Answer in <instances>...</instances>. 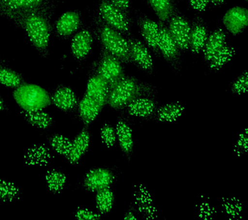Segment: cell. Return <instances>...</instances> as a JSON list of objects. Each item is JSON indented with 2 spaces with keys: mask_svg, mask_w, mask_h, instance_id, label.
Returning a JSON list of instances; mask_svg holds the SVG:
<instances>
[{
  "mask_svg": "<svg viewBox=\"0 0 248 220\" xmlns=\"http://www.w3.org/2000/svg\"><path fill=\"white\" fill-rule=\"evenodd\" d=\"M56 7L57 1L33 10L7 15L4 18L24 30L33 47L41 56L46 58L49 55L51 19Z\"/></svg>",
  "mask_w": 248,
  "mask_h": 220,
  "instance_id": "1",
  "label": "cell"
},
{
  "mask_svg": "<svg viewBox=\"0 0 248 220\" xmlns=\"http://www.w3.org/2000/svg\"><path fill=\"white\" fill-rule=\"evenodd\" d=\"M156 87L133 76H124L110 88L108 105L116 111H122L131 102L141 96L156 97Z\"/></svg>",
  "mask_w": 248,
  "mask_h": 220,
  "instance_id": "2",
  "label": "cell"
},
{
  "mask_svg": "<svg viewBox=\"0 0 248 220\" xmlns=\"http://www.w3.org/2000/svg\"><path fill=\"white\" fill-rule=\"evenodd\" d=\"M95 33L102 47L122 63H131L129 42L123 34L108 26L98 16L94 18Z\"/></svg>",
  "mask_w": 248,
  "mask_h": 220,
  "instance_id": "3",
  "label": "cell"
},
{
  "mask_svg": "<svg viewBox=\"0 0 248 220\" xmlns=\"http://www.w3.org/2000/svg\"><path fill=\"white\" fill-rule=\"evenodd\" d=\"M13 97L21 109H43L51 104L50 96L44 88L24 83L13 92Z\"/></svg>",
  "mask_w": 248,
  "mask_h": 220,
  "instance_id": "4",
  "label": "cell"
},
{
  "mask_svg": "<svg viewBox=\"0 0 248 220\" xmlns=\"http://www.w3.org/2000/svg\"><path fill=\"white\" fill-rule=\"evenodd\" d=\"M123 64L117 58L102 47L98 60L93 65L91 71L104 79L110 88L125 76Z\"/></svg>",
  "mask_w": 248,
  "mask_h": 220,
  "instance_id": "5",
  "label": "cell"
},
{
  "mask_svg": "<svg viewBox=\"0 0 248 220\" xmlns=\"http://www.w3.org/2000/svg\"><path fill=\"white\" fill-rule=\"evenodd\" d=\"M98 15L105 23L126 36L131 35V22L129 16L108 0H102L98 5Z\"/></svg>",
  "mask_w": 248,
  "mask_h": 220,
  "instance_id": "6",
  "label": "cell"
},
{
  "mask_svg": "<svg viewBox=\"0 0 248 220\" xmlns=\"http://www.w3.org/2000/svg\"><path fill=\"white\" fill-rule=\"evenodd\" d=\"M158 24L160 26L159 53L175 72H180L182 69L180 49L170 36L168 27L165 26L164 22H159Z\"/></svg>",
  "mask_w": 248,
  "mask_h": 220,
  "instance_id": "7",
  "label": "cell"
},
{
  "mask_svg": "<svg viewBox=\"0 0 248 220\" xmlns=\"http://www.w3.org/2000/svg\"><path fill=\"white\" fill-rule=\"evenodd\" d=\"M127 39L129 42L131 62L146 74H153L155 70L154 62L148 48L143 42L131 35L128 36Z\"/></svg>",
  "mask_w": 248,
  "mask_h": 220,
  "instance_id": "8",
  "label": "cell"
},
{
  "mask_svg": "<svg viewBox=\"0 0 248 220\" xmlns=\"http://www.w3.org/2000/svg\"><path fill=\"white\" fill-rule=\"evenodd\" d=\"M116 178L115 173L107 168H94L85 176L83 185L85 190L97 192L110 188Z\"/></svg>",
  "mask_w": 248,
  "mask_h": 220,
  "instance_id": "9",
  "label": "cell"
},
{
  "mask_svg": "<svg viewBox=\"0 0 248 220\" xmlns=\"http://www.w3.org/2000/svg\"><path fill=\"white\" fill-rule=\"evenodd\" d=\"M168 29L180 51L189 49L191 26L186 18L175 13L168 21Z\"/></svg>",
  "mask_w": 248,
  "mask_h": 220,
  "instance_id": "10",
  "label": "cell"
},
{
  "mask_svg": "<svg viewBox=\"0 0 248 220\" xmlns=\"http://www.w3.org/2000/svg\"><path fill=\"white\" fill-rule=\"evenodd\" d=\"M158 102L154 96H141L134 100L124 111L130 117H138L145 121L153 120Z\"/></svg>",
  "mask_w": 248,
  "mask_h": 220,
  "instance_id": "11",
  "label": "cell"
},
{
  "mask_svg": "<svg viewBox=\"0 0 248 220\" xmlns=\"http://www.w3.org/2000/svg\"><path fill=\"white\" fill-rule=\"evenodd\" d=\"M222 23L225 28L232 35L242 33L248 25V9L240 6L232 7L225 13Z\"/></svg>",
  "mask_w": 248,
  "mask_h": 220,
  "instance_id": "12",
  "label": "cell"
},
{
  "mask_svg": "<svg viewBox=\"0 0 248 220\" xmlns=\"http://www.w3.org/2000/svg\"><path fill=\"white\" fill-rule=\"evenodd\" d=\"M81 24V15L79 11H67L56 21L54 25V31L60 38H69L77 32Z\"/></svg>",
  "mask_w": 248,
  "mask_h": 220,
  "instance_id": "13",
  "label": "cell"
},
{
  "mask_svg": "<svg viewBox=\"0 0 248 220\" xmlns=\"http://www.w3.org/2000/svg\"><path fill=\"white\" fill-rule=\"evenodd\" d=\"M137 24L140 33L147 45L156 55L160 54L158 51V42L160 37V26L158 23L143 15H140L138 18Z\"/></svg>",
  "mask_w": 248,
  "mask_h": 220,
  "instance_id": "14",
  "label": "cell"
},
{
  "mask_svg": "<svg viewBox=\"0 0 248 220\" xmlns=\"http://www.w3.org/2000/svg\"><path fill=\"white\" fill-rule=\"evenodd\" d=\"M58 0H0V16L25 12L55 2Z\"/></svg>",
  "mask_w": 248,
  "mask_h": 220,
  "instance_id": "15",
  "label": "cell"
},
{
  "mask_svg": "<svg viewBox=\"0 0 248 220\" xmlns=\"http://www.w3.org/2000/svg\"><path fill=\"white\" fill-rule=\"evenodd\" d=\"M116 139L120 145L122 153L125 155L127 161L131 160L135 148V141L133 130L127 120L120 117L116 125Z\"/></svg>",
  "mask_w": 248,
  "mask_h": 220,
  "instance_id": "16",
  "label": "cell"
},
{
  "mask_svg": "<svg viewBox=\"0 0 248 220\" xmlns=\"http://www.w3.org/2000/svg\"><path fill=\"white\" fill-rule=\"evenodd\" d=\"M110 88L108 83L100 76L91 71L87 82L85 95L98 102L102 107L108 103Z\"/></svg>",
  "mask_w": 248,
  "mask_h": 220,
  "instance_id": "17",
  "label": "cell"
},
{
  "mask_svg": "<svg viewBox=\"0 0 248 220\" xmlns=\"http://www.w3.org/2000/svg\"><path fill=\"white\" fill-rule=\"evenodd\" d=\"M93 45L92 32L88 29H83L76 32L71 43L72 55L77 60H83L90 53Z\"/></svg>",
  "mask_w": 248,
  "mask_h": 220,
  "instance_id": "18",
  "label": "cell"
},
{
  "mask_svg": "<svg viewBox=\"0 0 248 220\" xmlns=\"http://www.w3.org/2000/svg\"><path fill=\"white\" fill-rule=\"evenodd\" d=\"M51 103L62 111L71 112L74 111L78 105L77 95L69 87L58 86L52 96Z\"/></svg>",
  "mask_w": 248,
  "mask_h": 220,
  "instance_id": "19",
  "label": "cell"
},
{
  "mask_svg": "<svg viewBox=\"0 0 248 220\" xmlns=\"http://www.w3.org/2000/svg\"><path fill=\"white\" fill-rule=\"evenodd\" d=\"M90 144V132L85 127L72 141L71 150L67 156V161L71 164H77L86 153Z\"/></svg>",
  "mask_w": 248,
  "mask_h": 220,
  "instance_id": "20",
  "label": "cell"
},
{
  "mask_svg": "<svg viewBox=\"0 0 248 220\" xmlns=\"http://www.w3.org/2000/svg\"><path fill=\"white\" fill-rule=\"evenodd\" d=\"M50 149L46 145L36 144L25 152L23 160L25 164L31 166H46L52 159Z\"/></svg>",
  "mask_w": 248,
  "mask_h": 220,
  "instance_id": "21",
  "label": "cell"
},
{
  "mask_svg": "<svg viewBox=\"0 0 248 220\" xmlns=\"http://www.w3.org/2000/svg\"><path fill=\"white\" fill-rule=\"evenodd\" d=\"M186 108L179 102H170L158 106L153 121L160 123H172L185 113Z\"/></svg>",
  "mask_w": 248,
  "mask_h": 220,
  "instance_id": "22",
  "label": "cell"
},
{
  "mask_svg": "<svg viewBox=\"0 0 248 220\" xmlns=\"http://www.w3.org/2000/svg\"><path fill=\"white\" fill-rule=\"evenodd\" d=\"M208 37L206 26L201 19H196L191 26L190 34L189 49L195 55L202 51L203 47Z\"/></svg>",
  "mask_w": 248,
  "mask_h": 220,
  "instance_id": "23",
  "label": "cell"
},
{
  "mask_svg": "<svg viewBox=\"0 0 248 220\" xmlns=\"http://www.w3.org/2000/svg\"><path fill=\"white\" fill-rule=\"evenodd\" d=\"M78 109L81 121L85 125H89L98 117L103 107L98 102L84 94L78 105Z\"/></svg>",
  "mask_w": 248,
  "mask_h": 220,
  "instance_id": "24",
  "label": "cell"
},
{
  "mask_svg": "<svg viewBox=\"0 0 248 220\" xmlns=\"http://www.w3.org/2000/svg\"><path fill=\"white\" fill-rule=\"evenodd\" d=\"M226 34L222 29H218L208 36L202 49L205 61L208 63L213 56L226 45Z\"/></svg>",
  "mask_w": 248,
  "mask_h": 220,
  "instance_id": "25",
  "label": "cell"
},
{
  "mask_svg": "<svg viewBox=\"0 0 248 220\" xmlns=\"http://www.w3.org/2000/svg\"><path fill=\"white\" fill-rule=\"evenodd\" d=\"M135 202L140 213L147 219H155L157 216V210L153 205L152 198L147 189H138L135 193Z\"/></svg>",
  "mask_w": 248,
  "mask_h": 220,
  "instance_id": "26",
  "label": "cell"
},
{
  "mask_svg": "<svg viewBox=\"0 0 248 220\" xmlns=\"http://www.w3.org/2000/svg\"><path fill=\"white\" fill-rule=\"evenodd\" d=\"M21 115L27 123L38 129H47L51 126L53 122L51 116L43 111V109H21Z\"/></svg>",
  "mask_w": 248,
  "mask_h": 220,
  "instance_id": "27",
  "label": "cell"
},
{
  "mask_svg": "<svg viewBox=\"0 0 248 220\" xmlns=\"http://www.w3.org/2000/svg\"><path fill=\"white\" fill-rule=\"evenodd\" d=\"M160 22H168L176 13L174 0H147Z\"/></svg>",
  "mask_w": 248,
  "mask_h": 220,
  "instance_id": "28",
  "label": "cell"
},
{
  "mask_svg": "<svg viewBox=\"0 0 248 220\" xmlns=\"http://www.w3.org/2000/svg\"><path fill=\"white\" fill-rule=\"evenodd\" d=\"M235 55V50L232 46H224L208 62L209 68L211 71L220 70L225 65L228 64Z\"/></svg>",
  "mask_w": 248,
  "mask_h": 220,
  "instance_id": "29",
  "label": "cell"
},
{
  "mask_svg": "<svg viewBox=\"0 0 248 220\" xmlns=\"http://www.w3.org/2000/svg\"><path fill=\"white\" fill-rule=\"evenodd\" d=\"M25 82L24 78L18 73L0 64V84L2 86L16 88Z\"/></svg>",
  "mask_w": 248,
  "mask_h": 220,
  "instance_id": "30",
  "label": "cell"
},
{
  "mask_svg": "<svg viewBox=\"0 0 248 220\" xmlns=\"http://www.w3.org/2000/svg\"><path fill=\"white\" fill-rule=\"evenodd\" d=\"M96 206L99 213L104 215L110 212L113 207L114 194L110 188L103 189L96 192Z\"/></svg>",
  "mask_w": 248,
  "mask_h": 220,
  "instance_id": "31",
  "label": "cell"
},
{
  "mask_svg": "<svg viewBox=\"0 0 248 220\" xmlns=\"http://www.w3.org/2000/svg\"><path fill=\"white\" fill-rule=\"evenodd\" d=\"M46 179L48 190L54 194H57L63 190L67 181V177L62 171L53 169L46 172Z\"/></svg>",
  "mask_w": 248,
  "mask_h": 220,
  "instance_id": "32",
  "label": "cell"
},
{
  "mask_svg": "<svg viewBox=\"0 0 248 220\" xmlns=\"http://www.w3.org/2000/svg\"><path fill=\"white\" fill-rule=\"evenodd\" d=\"M48 142L52 149L60 156L67 158L71 150L72 140L61 134H52L48 137Z\"/></svg>",
  "mask_w": 248,
  "mask_h": 220,
  "instance_id": "33",
  "label": "cell"
},
{
  "mask_svg": "<svg viewBox=\"0 0 248 220\" xmlns=\"http://www.w3.org/2000/svg\"><path fill=\"white\" fill-rule=\"evenodd\" d=\"M20 196V189L16 185L11 181L0 179V202H14Z\"/></svg>",
  "mask_w": 248,
  "mask_h": 220,
  "instance_id": "34",
  "label": "cell"
},
{
  "mask_svg": "<svg viewBox=\"0 0 248 220\" xmlns=\"http://www.w3.org/2000/svg\"><path fill=\"white\" fill-rule=\"evenodd\" d=\"M101 140L107 147L115 146L116 140V129L108 123H105L100 130Z\"/></svg>",
  "mask_w": 248,
  "mask_h": 220,
  "instance_id": "35",
  "label": "cell"
},
{
  "mask_svg": "<svg viewBox=\"0 0 248 220\" xmlns=\"http://www.w3.org/2000/svg\"><path fill=\"white\" fill-rule=\"evenodd\" d=\"M231 92L236 95H242L246 93L248 88V74L247 71H244L232 83Z\"/></svg>",
  "mask_w": 248,
  "mask_h": 220,
  "instance_id": "36",
  "label": "cell"
},
{
  "mask_svg": "<svg viewBox=\"0 0 248 220\" xmlns=\"http://www.w3.org/2000/svg\"><path fill=\"white\" fill-rule=\"evenodd\" d=\"M222 206L225 213L232 218H238L241 214L242 205L238 199L227 198L223 200Z\"/></svg>",
  "mask_w": 248,
  "mask_h": 220,
  "instance_id": "37",
  "label": "cell"
},
{
  "mask_svg": "<svg viewBox=\"0 0 248 220\" xmlns=\"http://www.w3.org/2000/svg\"><path fill=\"white\" fill-rule=\"evenodd\" d=\"M75 218L79 220H99L102 218V214L96 213L85 208H78L76 210Z\"/></svg>",
  "mask_w": 248,
  "mask_h": 220,
  "instance_id": "38",
  "label": "cell"
},
{
  "mask_svg": "<svg viewBox=\"0 0 248 220\" xmlns=\"http://www.w3.org/2000/svg\"><path fill=\"white\" fill-rule=\"evenodd\" d=\"M108 1L116 8L123 11L125 14H129V9L131 7L130 0H108Z\"/></svg>",
  "mask_w": 248,
  "mask_h": 220,
  "instance_id": "39",
  "label": "cell"
},
{
  "mask_svg": "<svg viewBox=\"0 0 248 220\" xmlns=\"http://www.w3.org/2000/svg\"><path fill=\"white\" fill-rule=\"evenodd\" d=\"M209 3V0H189V4L192 8L200 12L205 11Z\"/></svg>",
  "mask_w": 248,
  "mask_h": 220,
  "instance_id": "40",
  "label": "cell"
},
{
  "mask_svg": "<svg viewBox=\"0 0 248 220\" xmlns=\"http://www.w3.org/2000/svg\"><path fill=\"white\" fill-rule=\"evenodd\" d=\"M201 205V208H200V216H202V217H203V216H207V217L212 216L213 217V216L214 215L213 212L215 210L213 206H211L208 202L202 203Z\"/></svg>",
  "mask_w": 248,
  "mask_h": 220,
  "instance_id": "41",
  "label": "cell"
},
{
  "mask_svg": "<svg viewBox=\"0 0 248 220\" xmlns=\"http://www.w3.org/2000/svg\"><path fill=\"white\" fill-rule=\"evenodd\" d=\"M135 210V206H130L129 209L126 212L124 219L125 220H137L138 218L137 215H136Z\"/></svg>",
  "mask_w": 248,
  "mask_h": 220,
  "instance_id": "42",
  "label": "cell"
},
{
  "mask_svg": "<svg viewBox=\"0 0 248 220\" xmlns=\"http://www.w3.org/2000/svg\"><path fill=\"white\" fill-rule=\"evenodd\" d=\"M225 0H209V2L215 6H220L224 3Z\"/></svg>",
  "mask_w": 248,
  "mask_h": 220,
  "instance_id": "43",
  "label": "cell"
},
{
  "mask_svg": "<svg viewBox=\"0 0 248 220\" xmlns=\"http://www.w3.org/2000/svg\"><path fill=\"white\" fill-rule=\"evenodd\" d=\"M6 107H7V106L5 105V102H4L1 96H0V111H4V110L6 109Z\"/></svg>",
  "mask_w": 248,
  "mask_h": 220,
  "instance_id": "44",
  "label": "cell"
},
{
  "mask_svg": "<svg viewBox=\"0 0 248 220\" xmlns=\"http://www.w3.org/2000/svg\"><path fill=\"white\" fill-rule=\"evenodd\" d=\"M244 1H246V2H247L248 0H244Z\"/></svg>",
  "mask_w": 248,
  "mask_h": 220,
  "instance_id": "45",
  "label": "cell"
}]
</instances>
